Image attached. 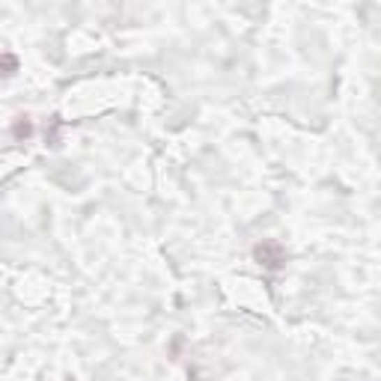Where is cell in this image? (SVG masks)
Wrapping results in <instances>:
<instances>
[{"label": "cell", "mask_w": 381, "mask_h": 381, "mask_svg": "<svg viewBox=\"0 0 381 381\" xmlns=\"http://www.w3.org/2000/svg\"><path fill=\"white\" fill-rule=\"evenodd\" d=\"M253 253H256V260H260V265L271 268V271H277V268H283V262H286L283 248H280V244H274V241L260 244V248H256Z\"/></svg>", "instance_id": "6da1fadb"}, {"label": "cell", "mask_w": 381, "mask_h": 381, "mask_svg": "<svg viewBox=\"0 0 381 381\" xmlns=\"http://www.w3.org/2000/svg\"><path fill=\"white\" fill-rule=\"evenodd\" d=\"M18 72V57L15 54H0V77H13Z\"/></svg>", "instance_id": "7a4b0ae2"}, {"label": "cell", "mask_w": 381, "mask_h": 381, "mask_svg": "<svg viewBox=\"0 0 381 381\" xmlns=\"http://www.w3.org/2000/svg\"><path fill=\"white\" fill-rule=\"evenodd\" d=\"M30 131H33L30 122H18V126H15V134H18V137H27Z\"/></svg>", "instance_id": "3957f363"}]
</instances>
